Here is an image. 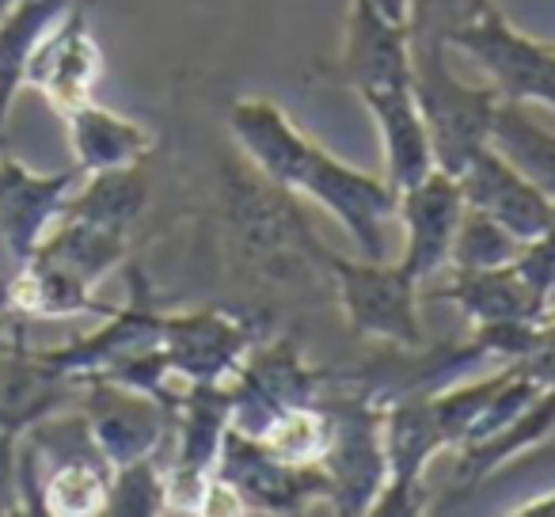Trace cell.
Listing matches in <instances>:
<instances>
[{"mask_svg": "<svg viewBox=\"0 0 555 517\" xmlns=\"http://www.w3.org/2000/svg\"><path fill=\"white\" fill-rule=\"evenodd\" d=\"M494 9V0H408V35L411 39H441L449 42L456 31L476 24Z\"/></svg>", "mask_w": 555, "mask_h": 517, "instance_id": "29", "label": "cell"}, {"mask_svg": "<svg viewBox=\"0 0 555 517\" xmlns=\"http://www.w3.org/2000/svg\"><path fill=\"white\" fill-rule=\"evenodd\" d=\"M217 476L229 479L244 494L247 509L262 514H305L312 506H327V476L320 464H282L267 453L255 438L229 426L217 456Z\"/></svg>", "mask_w": 555, "mask_h": 517, "instance_id": "11", "label": "cell"}, {"mask_svg": "<svg viewBox=\"0 0 555 517\" xmlns=\"http://www.w3.org/2000/svg\"><path fill=\"white\" fill-rule=\"evenodd\" d=\"M73 0H20L9 16L0 20V130L9 122L12 100L24 88V69L35 42L69 12Z\"/></svg>", "mask_w": 555, "mask_h": 517, "instance_id": "25", "label": "cell"}, {"mask_svg": "<svg viewBox=\"0 0 555 517\" xmlns=\"http://www.w3.org/2000/svg\"><path fill=\"white\" fill-rule=\"evenodd\" d=\"M77 400L111 468L141 456H160V449L171 441V408L141 388L111 380L103 373H85Z\"/></svg>", "mask_w": 555, "mask_h": 517, "instance_id": "8", "label": "cell"}, {"mask_svg": "<svg viewBox=\"0 0 555 517\" xmlns=\"http://www.w3.org/2000/svg\"><path fill=\"white\" fill-rule=\"evenodd\" d=\"M320 403L332 415V441L320 461V471L327 476V506L335 514H370L388 479L385 403L362 388H327Z\"/></svg>", "mask_w": 555, "mask_h": 517, "instance_id": "5", "label": "cell"}, {"mask_svg": "<svg viewBox=\"0 0 555 517\" xmlns=\"http://www.w3.org/2000/svg\"><path fill=\"white\" fill-rule=\"evenodd\" d=\"M552 430H555V385H544L537 400L517 418H509L502 430L456 449V483L461 487L483 483L494 468H502L506 461L521 456L525 449L552 438Z\"/></svg>", "mask_w": 555, "mask_h": 517, "instance_id": "22", "label": "cell"}, {"mask_svg": "<svg viewBox=\"0 0 555 517\" xmlns=\"http://www.w3.org/2000/svg\"><path fill=\"white\" fill-rule=\"evenodd\" d=\"M111 517H156L164 514V464L160 456H141V461L111 468L107 506Z\"/></svg>", "mask_w": 555, "mask_h": 517, "instance_id": "28", "label": "cell"}, {"mask_svg": "<svg viewBox=\"0 0 555 517\" xmlns=\"http://www.w3.org/2000/svg\"><path fill=\"white\" fill-rule=\"evenodd\" d=\"M0 309H9V279H0Z\"/></svg>", "mask_w": 555, "mask_h": 517, "instance_id": "35", "label": "cell"}, {"mask_svg": "<svg viewBox=\"0 0 555 517\" xmlns=\"http://www.w3.org/2000/svg\"><path fill=\"white\" fill-rule=\"evenodd\" d=\"M198 514L202 517H244V514H251V509H247L244 494H240L229 479H221L214 471V476H209V483H206V494H202Z\"/></svg>", "mask_w": 555, "mask_h": 517, "instance_id": "30", "label": "cell"}, {"mask_svg": "<svg viewBox=\"0 0 555 517\" xmlns=\"http://www.w3.org/2000/svg\"><path fill=\"white\" fill-rule=\"evenodd\" d=\"M320 77L335 88H350L354 95L370 88L411 85V39L408 24L392 20L373 0H350L343 50L320 65Z\"/></svg>", "mask_w": 555, "mask_h": 517, "instance_id": "10", "label": "cell"}, {"mask_svg": "<svg viewBox=\"0 0 555 517\" xmlns=\"http://www.w3.org/2000/svg\"><path fill=\"white\" fill-rule=\"evenodd\" d=\"M282 464H320L332 441V415L324 403H297V408L278 411L274 418L262 423L259 434H247Z\"/></svg>", "mask_w": 555, "mask_h": 517, "instance_id": "26", "label": "cell"}, {"mask_svg": "<svg viewBox=\"0 0 555 517\" xmlns=\"http://www.w3.org/2000/svg\"><path fill=\"white\" fill-rule=\"evenodd\" d=\"M464 194V206L479 209L491 221H499L509 236H517L521 244L544 236L555 229V202L544 191L529 183L499 148L487 145L468 168L456 176Z\"/></svg>", "mask_w": 555, "mask_h": 517, "instance_id": "16", "label": "cell"}, {"mask_svg": "<svg viewBox=\"0 0 555 517\" xmlns=\"http://www.w3.org/2000/svg\"><path fill=\"white\" fill-rule=\"evenodd\" d=\"M449 50L453 47L441 39H411V95L423 111L438 168L461 176L491 145L502 95L491 85H468L456 77Z\"/></svg>", "mask_w": 555, "mask_h": 517, "instance_id": "3", "label": "cell"}, {"mask_svg": "<svg viewBox=\"0 0 555 517\" xmlns=\"http://www.w3.org/2000/svg\"><path fill=\"white\" fill-rule=\"evenodd\" d=\"M324 279L332 282L347 327L358 339L403 350L426 347V327L423 316H418L423 286L400 263L365 259V255L362 259H343L339 251H327Z\"/></svg>", "mask_w": 555, "mask_h": 517, "instance_id": "4", "label": "cell"}, {"mask_svg": "<svg viewBox=\"0 0 555 517\" xmlns=\"http://www.w3.org/2000/svg\"><path fill=\"white\" fill-rule=\"evenodd\" d=\"M514 517H555V491L547 494H537V499L521 502V506L509 509Z\"/></svg>", "mask_w": 555, "mask_h": 517, "instance_id": "32", "label": "cell"}, {"mask_svg": "<svg viewBox=\"0 0 555 517\" xmlns=\"http://www.w3.org/2000/svg\"><path fill=\"white\" fill-rule=\"evenodd\" d=\"M251 320H240L221 309L164 312L160 354L179 385H229L240 362L255 347Z\"/></svg>", "mask_w": 555, "mask_h": 517, "instance_id": "9", "label": "cell"}, {"mask_svg": "<svg viewBox=\"0 0 555 517\" xmlns=\"http://www.w3.org/2000/svg\"><path fill=\"white\" fill-rule=\"evenodd\" d=\"M464 214V194L456 176L434 168L426 179H418L415 186L396 194V217L403 224V255L400 267L418 282H434L449 267L453 255V236Z\"/></svg>", "mask_w": 555, "mask_h": 517, "instance_id": "14", "label": "cell"}, {"mask_svg": "<svg viewBox=\"0 0 555 517\" xmlns=\"http://www.w3.org/2000/svg\"><path fill=\"white\" fill-rule=\"evenodd\" d=\"M16 4H20V0H0V20L9 16V12H12V9H16Z\"/></svg>", "mask_w": 555, "mask_h": 517, "instance_id": "36", "label": "cell"}, {"mask_svg": "<svg viewBox=\"0 0 555 517\" xmlns=\"http://www.w3.org/2000/svg\"><path fill=\"white\" fill-rule=\"evenodd\" d=\"M20 339H24V316H16L12 309H0V350H9Z\"/></svg>", "mask_w": 555, "mask_h": 517, "instance_id": "33", "label": "cell"}, {"mask_svg": "<svg viewBox=\"0 0 555 517\" xmlns=\"http://www.w3.org/2000/svg\"><path fill=\"white\" fill-rule=\"evenodd\" d=\"M446 434L434 415L430 396H396L385 403V456L388 479L380 487L370 514L408 517L423 506L426 468L438 453H446Z\"/></svg>", "mask_w": 555, "mask_h": 517, "instance_id": "12", "label": "cell"}, {"mask_svg": "<svg viewBox=\"0 0 555 517\" xmlns=\"http://www.w3.org/2000/svg\"><path fill=\"white\" fill-rule=\"evenodd\" d=\"M100 73L103 54L88 31V9L69 4V12L35 42L24 69V88L42 92L57 115L69 118L73 111L92 100Z\"/></svg>", "mask_w": 555, "mask_h": 517, "instance_id": "13", "label": "cell"}, {"mask_svg": "<svg viewBox=\"0 0 555 517\" xmlns=\"http://www.w3.org/2000/svg\"><path fill=\"white\" fill-rule=\"evenodd\" d=\"M20 509V487H16V438L0 434V514Z\"/></svg>", "mask_w": 555, "mask_h": 517, "instance_id": "31", "label": "cell"}, {"mask_svg": "<svg viewBox=\"0 0 555 517\" xmlns=\"http://www.w3.org/2000/svg\"><path fill=\"white\" fill-rule=\"evenodd\" d=\"M430 297L461 309L472 327L487 324H517V320H544V301L529 286L517 263L487 267V271H449V279Z\"/></svg>", "mask_w": 555, "mask_h": 517, "instance_id": "19", "label": "cell"}, {"mask_svg": "<svg viewBox=\"0 0 555 517\" xmlns=\"http://www.w3.org/2000/svg\"><path fill=\"white\" fill-rule=\"evenodd\" d=\"M149 194H153V183H149V171L141 164L92 171L88 183L77 194H69L62 217L92 221L100 229L130 232L138 224V217L149 209Z\"/></svg>", "mask_w": 555, "mask_h": 517, "instance_id": "23", "label": "cell"}, {"mask_svg": "<svg viewBox=\"0 0 555 517\" xmlns=\"http://www.w3.org/2000/svg\"><path fill=\"white\" fill-rule=\"evenodd\" d=\"M332 388V377L305 358L294 339H278L259 347L255 342L240 362L236 377L229 380L232 426L240 434H259L267 418L297 403H320Z\"/></svg>", "mask_w": 555, "mask_h": 517, "instance_id": "7", "label": "cell"}, {"mask_svg": "<svg viewBox=\"0 0 555 517\" xmlns=\"http://www.w3.org/2000/svg\"><path fill=\"white\" fill-rule=\"evenodd\" d=\"M373 4H377V9L385 12V16H392V20L408 16V0H373Z\"/></svg>", "mask_w": 555, "mask_h": 517, "instance_id": "34", "label": "cell"}, {"mask_svg": "<svg viewBox=\"0 0 555 517\" xmlns=\"http://www.w3.org/2000/svg\"><path fill=\"white\" fill-rule=\"evenodd\" d=\"M221 209L236 251L262 274L278 279H294L297 271L324 274L332 247L312 236L294 194L270 183L247 160H232L221 168Z\"/></svg>", "mask_w": 555, "mask_h": 517, "instance_id": "2", "label": "cell"}, {"mask_svg": "<svg viewBox=\"0 0 555 517\" xmlns=\"http://www.w3.org/2000/svg\"><path fill=\"white\" fill-rule=\"evenodd\" d=\"M126 255H130V232L100 229V224L77 221V217H57L31 259L95 289V282L107 279L118 263H126Z\"/></svg>", "mask_w": 555, "mask_h": 517, "instance_id": "21", "label": "cell"}, {"mask_svg": "<svg viewBox=\"0 0 555 517\" xmlns=\"http://www.w3.org/2000/svg\"><path fill=\"white\" fill-rule=\"evenodd\" d=\"M449 47L472 57L502 100L525 103V107L540 103L555 111V47L517 31L499 4L476 24L456 31Z\"/></svg>", "mask_w": 555, "mask_h": 517, "instance_id": "6", "label": "cell"}, {"mask_svg": "<svg viewBox=\"0 0 555 517\" xmlns=\"http://www.w3.org/2000/svg\"><path fill=\"white\" fill-rule=\"evenodd\" d=\"M521 240L509 236L499 221H491L479 209L464 206L461 224L453 236V255L446 271H487V267H506L521 255Z\"/></svg>", "mask_w": 555, "mask_h": 517, "instance_id": "27", "label": "cell"}, {"mask_svg": "<svg viewBox=\"0 0 555 517\" xmlns=\"http://www.w3.org/2000/svg\"><path fill=\"white\" fill-rule=\"evenodd\" d=\"M80 176H85L80 168L42 176L0 148V240L16 259V267L31 259L42 236L65 214V202L80 183Z\"/></svg>", "mask_w": 555, "mask_h": 517, "instance_id": "15", "label": "cell"}, {"mask_svg": "<svg viewBox=\"0 0 555 517\" xmlns=\"http://www.w3.org/2000/svg\"><path fill=\"white\" fill-rule=\"evenodd\" d=\"M491 148H499L537 191H544L555 202V133L540 126L525 103H499L491 126Z\"/></svg>", "mask_w": 555, "mask_h": 517, "instance_id": "24", "label": "cell"}, {"mask_svg": "<svg viewBox=\"0 0 555 517\" xmlns=\"http://www.w3.org/2000/svg\"><path fill=\"white\" fill-rule=\"evenodd\" d=\"M358 100L365 103L370 118L377 122L380 145H385V183L396 194L426 179L438 160H434L430 133H426L423 111H418L411 85L400 88H370Z\"/></svg>", "mask_w": 555, "mask_h": 517, "instance_id": "18", "label": "cell"}, {"mask_svg": "<svg viewBox=\"0 0 555 517\" xmlns=\"http://www.w3.org/2000/svg\"><path fill=\"white\" fill-rule=\"evenodd\" d=\"M229 133L240 156L270 183L317 202L350 232L365 259H388L385 229L396 217V191L312 141L278 103L244 95L229 107Z\"/></svg>", "mask_w": 555, "mask_h": 517, "instance_id": "1", "label": "cell"}, {"mask_svg": "<svg viewBox=\"0 0 555 517\" xmlns=\"http://www.w3.org/2000/svg\"><path fill=\"white\" fill-rule=\"evenodd\" d=\"M69 145L77 156V168L85 176L92 171H111V168H130V164H145V156L153 153L156 138L141 122L115 111L100 107L95 100H88L85 107H77L69 118Z\"/></svg>", "mask_w": 555, "mask_h": 517, "instance_id": "20", "label": "cell"}, {"mask_svg": "<svg viewBox=\"0 0 555 517\" xmlns=\"http://www.w3.org/2000/svg\"><path fill=\"white\" fill-rule=\"evenodd\" d=\"M80 396V377L57 370L47 350H27L12 342L0 350V434L20 438L35 423L65 411Z\"/></svg>", "mask_w": 555, "mask_h": 517, "instance_id": "17", "label": "cell"}]
</instances>
